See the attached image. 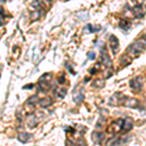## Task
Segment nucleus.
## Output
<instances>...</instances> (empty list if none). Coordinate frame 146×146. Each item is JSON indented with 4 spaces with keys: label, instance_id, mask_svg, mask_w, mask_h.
I'll return each mask as SVG.
<instances>
[{
    "label": "nucleus",
    "instance_id": "obj_21",
    "mask_svg": "<svg viewBox=\"0 0 146 146\" xmlns=\"http://www.w3.org/2000/svg\"><path fill=\"white\" fill-rule=\"evenodd\" d=\"M33 84H31V85H28V86H25L23 87V89H31V88H33Z\"/></svg>",
    "mask_w": 146,
    "mask_h": 146
},
{
    "label": "nucleus",
    "instance_id": "obj_18",
    "mask_svg": "<svg viewBox=\"0 0 146 146\" xmlns=\"http://www.w3.org/2000/svg\"><path fill=\"white\" fill-rule=\"evenodd\" d=\"M40 1L39 0H35V1H33L32 2V4H31V6L33 7L34 9H39L40 7H41V5H40Z\"/></svg>",
    "mask_w": 146,
    "mask_h": 146
},
{
    "label": "nucleus",
    "instance_id": "obj_3",
    "mask_svg": "<svg viewBox=\"0 0 146 146\" xmlns=\"http://www.w3.org/2000/svg\"><path fill=\"white\" fill-rule=\"evenodd\" d=\"M142 77L140 76H137L135 77V79L131 80L129 81V86H131V88L133 89V90H135L136 92H139L141 90V88H142ZM133 91V92H135Z\"/></svg>",
    "mask_w": 146,
    "mask_h": 146
},
{
    "label": "nucleus",
    "instance_id": "obj_16",
    "mask_svg": "<svg viewBox=\"0 0 146 146\" xmlns=\"http://www.w3.org/2000/svg\"><path fill=\"white\" fill-rule=\"evenodd\" d=\"M56 96H58L60 98H64L65 96H66V90H64V89H62V90L58 91V93H56Z\"/></svg>",
    "mask_w": 146,
    "mask_h": 146
},
{
    "label": "nucleus",
    "instance_id": "obj_15",
    "mask_svg": "<svg viewBox=\"0 0 146 146\" xmlns=\"http://www.w3.org/2000/svg\"><path fill=\"white\" fill-rule=\"evenodd\" d=\"M119 25H120V27L123 28V29H128L131 25H129V23L127 22V21H121L119 23Z\"/></svg>",
    "mask_w": 146,
    "mask_h": 146
},
{
    "label": "nucleus",
    "instance_id": "obj_20",
    "mask_svg": "<svg viewBox=\"0 0 146 146\" xmlns=\"http://www.w3.org/2000/svg\"><path fill=\"white\" fill-rule=\"evenodd\" d=\"M88 58H90V60H95L96 58V53H94V52H90V53H88Z\"/></svg>",
    "mask_w": 146,
    "mask_h": 146
},
{
    "label": "nucleus",
    "instance_id": "obj_9",
    "mask_svg": "<svg viewBox=\"0 0 146 146\" xmlns=\"http://www.w3.org/2000/svg\"><path fill=\"white\" fill-rule=\"evenodd\" d=\"M31 137H32V135L27 133H19V135H18V139L23 143L28 142Z\"/></svg>",
    "mask_w": 146,
    "mask_h": 146
},
{
    "label": "nucleus",
    "instance_id": "obj_10",
    "mask_svg": "<svg viewBox=\"0 0 146 146\" xmlns=\"http://www.w3.org/2000/svg\"><path fill=\"white\" fill-rule=\"evenodd\" d=\"M39 104L41 105V107L46 108L53 104V100H52L51 98H44L43 100H39Z\"/></svg>",
    "mask_w": 146,
    "mask_h": 146
},
{
    "label": "nucleus",
    "instance_id": "obj_12",
    "mask_svg": "<svg viewBox=\"0 0 146 146\" xmlns=\"http://www.w3.org/2000/svg\"><path fill=\"white\" fill-rule=\"evenodd\" d=\"M121 143V139L119 137H113L112 139H109L107 141V144H111V145H118Z\"/></svg>",
    "mask_w": 146,
    "mask_h": 146
},
{
    "label": "nucleus",
    "instance_id": "obj_6",
    "mask_svg": "<svg viewBox=\"0 0 146 146\" xmlns=\"http://www.w3.org/2000/svg\"><path fill=\"white\" fill-rule=\"evenodd\" d=\"M92 137H93V141L96 144H101L104 139V133H100V131H94Z\"/></svg>",
    "mask_w": 146,
    "mask_h": 146
},
{
    "label": "nucleus",
    "instance_id": "obj_5",
    "mask_svg": "<svg viewBox=\"0 0 146 146\" xmlns=\"http://www.w3.org/2000/svg\"><path fill=\"white\" fill-rule=\"evenodd\" d=\"M109 41H110V47H111L113 53L116 55L117 51H118V49H119V40L115 35H111L109 38Z\"/></svg>",
    "mask_w": 146,
    "mask_h": 146
},
{
    "label": "nucleus",
    "instance_id": "obj_2",
    "mask_svg": "<svg viewBox=\"0 0 146 146\" xmlns=\"http://www.w3.org/2000/svg\"><path fill=\"white\" fill-rule=\"evenodd\" d=\"M50 80H51V74H48V73L44 74L39 79V87H40V90L42 92H47L51 88Z\"/></svg>",
    "mask_w": 146,
    "mask_h": 146
},
{
    "label": "nucleus",
    "instance_id": "obj_8",
    "mask_svg": "<svg viewBox=\"0 0 146 146\" xmlns=\"http://www.w3.org/2000/svg\"><path fill=\"white\" fill-rule=\"evenodd\" d=\"M100 60H101V62L103 63V65H105L106 67H110L111 66V60H110L109 56L107 55L106 53H101V56H100Z\"/></svg>",
    "mask_w": 146,
    "mask_h": 146
},
{
    "label": "nucleus",
    "instance_id": "obj_4",
    "mask_svg": "<svg viewBox=\"0 0 146 146\" xmlns=\"http://www.w3.org/2000/svg\"><path fill=\"white\" fill-rule=\"evenodd\" d=\"M133 119L128 117V118H126L125 120H122V125H121V129H120L126 133V131H131V129H133Z\"/></svg>",
    "mask_w": 146,
    "mask_h": 146
},
{
    "label": "nucleus",
    "instance_id": "obj_14",
    "mask_svg": "<svg viewBox=\"0 0 146 146\" xmlns=\"http://www.w3.org/2000/svg\"><path fill=\"white\" fill-rule=\"evenodd\" d=\"M104 86V82L101 81V80H96L95 82H94L93 84V87L94 88H102V87Z\"/></svg>",
    "mask_w": 146,
    "mask_h": 146
},
{
    "label": "nucleus",
    "instance_id": "obj_7",
    "mask_svg": "<svg viewBox=\"0 0 146 146\" xmlns=\"http://www.w3.org/2000/svg\"><path fill=\"white\" fill-rule=\"evenodd\" d=\"M124 104L128 107L131 108H135L137 107L138 105V101L135 98H124Z\"/></svg>",
    "mask_w": 146,
    "mask_h": 146
},
{
    "label": "nucleus",
    "instance_id": "obj_11",
    "mask_svg": "<svg viewBox=\"0 0 146 146\" xmlns=\"http://www.w3.org/2000/svg\"><path fill=\"white\" fill-rule=\"evenodd\" d=\"M39 102V98L37 96H31L30 98H28L27 100V103L30 105H35L36 103Z\"/></svg>",
    "mask_w": 146,
    "mask_h": 146
},
{
    "label": "nucleus",
    "instance_id": "obj_17",
    "mask_svg": "<svg viewBox=\"0 0 146 146\" xmlns=\"http://www.w3.org/2000/svg\"><path fill=\"white\" fill-rule=\"evenodd\" d=\"M40 17H41V13H40V12H34V13L31 14V19L33 21L38 20Z\"/></svg>",
    "mask_w": 146,
    "mask_h": 146
},
{
    "label": "nucleus",
    "instance_id": "obj_1",
    "mask_svg": "<svg viewBox=\"0 0 146 146\" xmlns=\"http://www.w3.org/2000/svg\"><path fill=\"white\" fill-rule=\"evenodd\" d=\"M144 51H145V39L135 42L131 46H129V52L133 56H138L139 54L143 53Z\"/></svg>",
    "mask_w": 146,
    "mask_h": 146
},
{
    "label": "nucleus",
    "instance_id": "obj_22",
    "mask_svg": "<svg viewBox=\"0 0 146 146\" xmlns=\"http://www.w3.org/2000/svg\"><path fill=\"white\" fill-rule=\"evenodd\" d=\"M64 82V76H62V78L60 79V84H63Z\"/></svg>",
    "mask_w": 146,
    "mask_h": 146
},
{
    "label": "nucleus",
    "instance_id": "obj_19",
    "mask_svg": "<svg viewBox=\"0 0 146 146\" xmlns=\"http://www.w3.org/2000/svg\"><path fill=\"white\" fill-rule=\"evenodd\" d=\"M85 30H87L88 32H95V31H98V29H96V28H93L92 27V25H88L86 27H85Z\"/></svg>",
    "mask_w": 146,
    "mask_h": 146
},
{
    "label": "nucleus",
    "instance_id": "obj_13",
    "mask_svg": "<svg viewBox=\"0 0 146 146\" xmlns=\"http://www.w3.org/2000/svg\"><path fill=\"white\" fill-rule=\"evenodd\" d=\"M84 98H85V96H84L83 94H82V93L80 94L79 93L78 96H74V98H73V100H74L76 103H81L82 101L84 100Z\"/></svg>",
    "mask_w": 146,
    "mask_h": 146
}]
</instances>
